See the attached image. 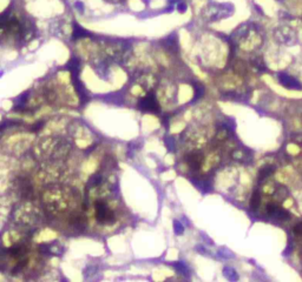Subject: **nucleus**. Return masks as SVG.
I'll use <instances>...</instances> for the list:
<instances>
[{"label":"nucleus","instance_id":"423d86ee","mask_svg":"<svg viewBox=\"0 0 302 282\" xmlns=\"http://www.w3.org/2000/svg\"><path fill=\"white\" fill-rule=\"evenodd\" d=\"M87 35H90V34H89V33H87L84 28H81V27L78 26V25H74L73 38H76V39H79V38H84V37H87Z\"/></svg>","mask_w":302,"mask_h":282},{"label":"nucleus","instance_id":"f257e3e1","mask_svg":"<svg viewBox=\"0 0 302 282\" xmlns=\"http://www.w3.org/2000/svg\"><path fill=\"white\" fill-rule=\"evenodd\" d=\"M96 219L101 224H112L116 221L114 212L109 208L106 204L101 201L96 204Z\"/></svg>","mask_w":302,"mask_h":282},{"label":"nucleus","instance_id":"6e6552de","mask_svg":"<svg viewBox=\"0 0 302 282\" xmlns=\"http://www.w3.org/2000/svg\"><path fill=\"white\" fill-rule=\"evenodd\" d=\"M174 229H175V233L178 235V234H183V232H184V227H183V224H182L180 221H175V222H174Z\"/></svg>","mask_w":302,"mask_h":282},{"label":"nucleus","instance_id":"39448f33","mask_svg":"<svg viewBox=\"0 0 302 282\" xmlns=\"http://www.w3.org/2000/svg\"><path fill=\"white\" fill-rule=\"evenodd\" d=\"M279 80L281 82L282 85L287 88H290V89H302V85L296 80V79L289 77L287 74H283V73H280L279 74Z\"/></svg>","mask_w":302,"mask_h":282},{"label":"nucleus","instance_id":"20e7f679","mask_svg":"<svg viewBox=\"0 0 302 282\" xmlns=\"http://www.w3.org/2000/svg\"><path fill=\"white\" fill-rule=\"evenodd\" d=\"M267 212L270 216L275 217L280 221H286V220H289V213L287 210L282 209L281 207L276 206L274 204H270L267 207Z\"/></svg>","mask_w":302,"mask_h":282},{"label":"nucleus","instance_id":"9b49d317","mask_svg":"<svg viewBox=\"0 0 302 282\" xmlns=\"http://www.w3.org/2000/svg\"><path fill=\"white\" fill-rule=\"evenodd\" d=\"M294 233H295V234H300V235H301V234H302V222H300L299 224H296L295 228H294Z\"/></svg>","mask_w":302,"mask_h":282},{"label":"nucleus","instance_id":"7ed1b4c3","mask_svg":"<svg viewBox=\"0 0 302 282\" xmlns=\"http://www.w3.org/2000/svg\"><path fill=\"white\" fill-rule=\"evenodd\" d=\"M203 160H204V157H203V154L200 151H194L187 157L188 166L192 171H198L201 168Z\"/></svg>","mask_w":302,"mask_h":282},{"label":"nucleus","instance_id":"1a4fd4ad","mask_svg":"<svg viewBox=\"0 0 302 282\" xmlns=\"http://www.w3.org/2000/svg\"><path fill=\"white\" fill-rule=\"evenodd\" d=\"M271 173H273V171H271V168H270V167L263 168V169L260 172V179H266V177H268Z\"/></svg>","mask_w":302,"mask_h":282},{"label":"nucleus","instance_id":"f03ea898","mask_svg":"<svg viewBox=\"0 0 302 282\" xmlns=\"http://www.w3.org/2000/svg\"><path fill=\"white\" fill-rule=\"evenodd\" d=\"M138 105H139V109L144 112H152V113H158L159 112L158 101H157L154 93H149L147 97H144L138 102Z\"/></svg>","mask_w":302,"mask_h":282},{"label":"nucleus","instance_id":"9d476101","mask_svg":"<svg viewBox=\"0 0 302 282\" xmlns=\"http://www.w3.org/2000/svg\"><path fill=\"white\" fill-rule=\"evenodd\" d=\"M177 268H178V270L181 272V273H188V267L184 264V263H182V262H180V263H177Z\"/></svg>","mask_w":302,"mask_h":282},{"label":"nucleus","instance_id":"0eeeda50","mask_svg":"<svg viewBox=\"0 0 302 282\" xmlns=\"http://www.w3.org/2000/svg\"><path fill=\"white\" fill-rule=\"evenodd\" d=\"M260 202H261V200H260V194H259L257 190H255V192L253 193L251 200H250V207H251L253 209H257V207L260 206Z\"/></svg>","mask_w":302,"mask_h":282}]
</instances>
